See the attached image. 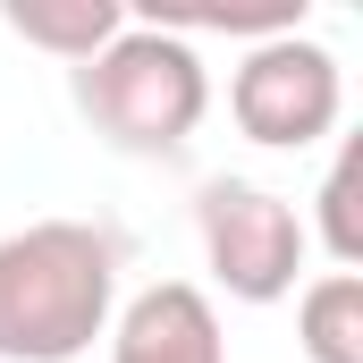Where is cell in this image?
Here are the masks:
<instances>
[{
  "instance_id": "obj_1",
  "label": "cell",
  "mask_w": 363,
  "mask_h": 363,
  "mask_svg": "<svg viewBox=\"0 0 363 363\" xmlns=\"http://www.w3.org/2000/svg\"><path fill=\"white\" fill-rule=\"evenodd\" d=\"M127 245L101 220H26L0 237V363H77L110 338Z\"/></svg>"
},
{
  "instance_id": "obj_2",
  "label": "cell",
  "mask_w": 363,
  "mask_h": 363,
  "mask_svg": "<svg viewBox=\"0 0 363 363\" xmlns=\"http://www.w3.org/2000/svg\"><path fill=\"white\" fill-rule=\"evenodd\" d=\"M68 93H77L85 127L110 152H127V161H169V152L194 144V127H203V110H211V68H203L194 43L144 26V17H127L85 68H68Z\"/></svg>"
},
{
  "instance_id": "obj_3",
  "label": "cell",
  "mask_w": 363,
  "mask_h": 363,
  "mask_svg": "<svg viewBox=\"0 0 363 363\" xmlns=\"http://www.w3.org/2000/svg\"><path fill=\"white\" fill-rule=\"evenodd\" d=\"M194 237H203L211 287L237 296V304H279V296H296L304 254H313L304 211H296L287 194H271V186H254V178H203L194 186Z\"/></svg>"
},
{
  "instance_id": "obj_4",
  "label": "cell",
  "mask_w": 363,
  "mask_h": 363,
  "mask_svg": "<svg viewBox=\"0 0 363 363\" xmlns=\"http://www.w3.org/2000/svg\"><path fill=\"white\" fill-rule=\"evenodd\" d=\"M228 118L262 144V152H304L321 135H338L347 118V68L330 43L313 34H279V43H254L228 77Z\"/></svg>"
},
{
  "instance_id": "obj_5",
  "label": "cell",
  "mask_w": 363,
  "mask_h": 363,
  "mask_svg": "<svg viewBox=\"0 0 363 363\" xmlns=\"http://www.w3.org/2000/svg\"><path fill=\"white\" fill-rule=\"evenodd\" d=\"M110 363H228L220 313L194 279H152L110 313Z\"/></svg>"
},
{
  "instance_id": "obj_6",
  "label": "cell",
  "mask_w": 363,
  "mask_h": 363,
  "mask_svg": "<svg viewBox=\"0 0 363 363\" xmlns=\"http://www.w3.org/2000/svg\"><path fill=\"white\" fill-rule=\"evenodd\" d=\"M0 26H9L26 51H51V60L85 68L93 51L127 26V9H118V0H0Z\"/></svg>"
},
{
  "instance_id": "obj_7",
  "label": "cell",
  "mask_w": 363,
  "mask_h": 363,
  "mask_svg": "<svg viewBox=\"0 0 363 363\" xmlns=\"http://www.w3.org/2000/svg\"><path fill=\"white\" fill-rule=\"evenodd\" d=\"M304 363H363V271H321L296 296Z\"/></svg>"
},
{
  "instance_id": "obj_8",
  "label": "cell",
  "mask_w": 363,
  "mask_h": 363,
  "mask_svg": "<svg viewBox=\"0 0 363 363\" xmlns=\"http://www.w3.org/2000/svg\"><path fill=\"white\" fill-rule=\"evenodd\" d=\"M313 203H321V211H313L304 237H321L338 271H363V135L338 144V161H330V178H321Z\"/></svg>"
}]
</instances>
